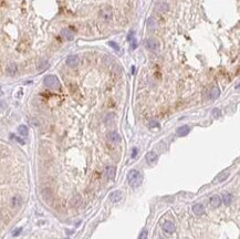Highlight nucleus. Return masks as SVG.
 <instances>
[{
    "label": "nucleus",
    "mask_w": 240,
    "mask_h": 239,
    "mask_svg": "<svg viewBox=\"0 0 240 239\" xmlns=\"http://www.w3.org/2000/svg\"><path fill=\"white\" fill-rule=\"evenodd\" d=\"M18 132H19V134L22 135V136H27L28 133H29V130H28V127L25 125H20L18 127Z\"/></svg>",
    "instance_id": "22"
},
{
    "label": "nucleus",
    "mask_w": 240,
    "mask_h": 239,
    "mask_svg": "<svg viewBox=\"0 0 240 239\" xmlns=\"http://www.w3.org/2000/svg\"><path fill=\"white\" fill-rule=\"evenodd\" d=\"M127 179H128V184L131 185L132 187H138L143 182V175L138 171L132 169L127 175Z\"/></svg>",
    "instance_id": "1"
},
{
    "label": "nucleus",
    "mask_w": 240,
    "mask_h": 239,
    "mask_svg": "<svg viewBox=\"0 0 240 239\" xmlns=\"http://www.w3.org/2000/svg\"><path fill=\"white\" fill-rule=\"evenodd\" d=\"M137 153H138V150H137L136 147H134V148H133V153H132V157L134 158L135 156H136V154H137Z\"/></svg>",
    "instance_id": "28"
},
{
    "label": "nucleus",
    "mask_w": 240,
    "mask_h": 239,
    "mask_svg": "<svg viewBox=\"0 0 240 239\" xmlns=\"http://www.w3.org/2000/svg\"><path fill=\"white\" fill-rule=\"evenodd\" d=\"M48 65H49V62H48L46 60H40L38 62V64H37V68H38L39 71H42V70H44V69L48 68Z\"/></svg>",
    "instance_id": "20"
},
{
    "label": "nucleus",
    "mask_w": 240,
    "mask_h": 239,
    "mask_svg": "<svg viewBox=\"0 0 240 239\" xmlns=\"http://www.w3.org/2000/svg\"><path fill=\"white\" fill-rule=\"evenodd\" d=\"M43 82H44V84H46V86L51 88V89H58L60 86L59 79H58L55 76H52V74L46 76V78H44V80H43Z\"/></svg>",
    "instance_id": "2"
},
{
    "label": "nucleus",
    "mask_w": 240,
    "mask_h": 239,
    "mask_svg": "<svg viewBox=\"0 0 240 239\" xmlns=\"http://www.w3.org/2000/svg\"><path fill=\"white\" fill-rule=\"evenodd\" d=\"M21 204H22V199L19 195H16V196H13V197L11 198V205H12V207H15V208L19 207Z\"/></svg>",
    "instance_id": "17"
},
{
    "label": "nucleus",
    "mask_w": 240,
    "mask_h": 239,
    "mask_svg": "<svg viewBox=\"0 0 240 239\" xmlns=\"http://www.w3.org/2000/svg\"><path fill=\"white\" fill-rule=\"evenodd\" d=\"M138 239H147V230L146 229H143L139 234Z\"/></svg>",
    "instance_id": "24"
},
{
    "label": "nucleus",
    "mask_w": 240,
    "mask_h": 239,
    "mask_svg": "<svg viewBox=\"0 0 240 239\" xmlns=\"http://www.w3.org/2000/svg\"><path fill=\"white\" fill-rule=\"evenodd\" d=\"M189 126L188 125H183L181 126V127H178L176 131V134L178 135V136H186V135L189 133Z\"/></svg>",
    "instance_id": "8"
},
{
    "label": "nucleus",
    "mask_w": 240,
    "mask_h": 239,
    "mask_svg": "<svg viewBox=\"0 0 240 239\" xmlns=\"http://www.w3.org/2000/svg\"><path fill=\"white\" fill-rule=\"evenodd\" d=\"M220 114H221V112H220V110L219 109L212 110V116H214L215 118H218L219 116H220Z\"/></svg>",
    "instance_id": "25"
},
{
    "label": "nucleus",
    "mask_w": 240,
    "mask_h": 239,
    "mask_svg": "<svg viewBox=\"0 0 240 239\" xmlns=\"http://www.w3.org/2000/svg\"><path fill=\"white\" fill-rule=\"evenodd\" d=\"M210 205L212 206V207H219V206L221 205V198L219 197L218 195H214L212 197L210 198Z\"/></svg>",
    "instance_id": "16"
},
{
    "label": "nucleus",
    "mask_w": 240,
    "mask_h": 239,
    "mask_svg": "<svg viewBox=\"0 0 240 239\" xmlns=\"http://www.w3.org/2000/svg\"><path fill=\"white\" fill-rule=\"evenodd\" d=\"M67 64L71 68L76 67L79 64V57L78 55H69L67 58Z\"/></svg>",
    "instance_id": "7"
},
{
    "label": "nucleus",
    "mask_w": 240,
    "mask_h": 239,
    "mask_svg": "<svg viewBox=\"0 0 240 239\" xmlns=\"http://www.w3.org/2000/svg\"><path fill=\"white\" fill-rule=\"evenodd\" d=\"M107 139H109V142L118 144V143H121V141H122V137H121V135L118 134L116 131H111L109 134H107Z\"/></svg>",
    "instance_id": "5"
},
{
    "label": "nucleus",
    "mask_w": 240,
    "mask_h": 239,
    "mask_svg": "<svg viewBox=\"0 0 240 239\" xmlns=\"http://www.w3.org/2000/svg\"><path fill=\"white\" fill-rule=\"evenodd\" d=\"M146 161L149 164L156 162L157 161V154H156L155 152H148L147 154H146Z\"/></svg>",
    "instance_id": "18"
},
{
    "label": "nucleus",
    "mask_w": 240,
    "mask_h": 239,
    "mask_svg": "<svg viewBox=\"0 0 240 239\" xmlns=\"http://www.w3.org/2000/svg\"><path fill=\"white\" fill-rule=\"evenodd\" d=\"M18 71V68H17V64L16 63H10L8 67H7V72L10 76H13Z\"/></svg>",
    "instance_id": "15"
},
{
    "label": "nucleus",
    "mask_w": 240,
    "mask_h": 239,
    "mask_svg": "<svg viewBox=\"0 0 240 239\" xmlns=\"http://www.w3.org/2000/svg\"><path fill=\"white\" fill-rule=\"evenodd\" d=\"M109 199H111V201H113V203H117V201H120L121 199H122V192L115 190V192H113V193H111V195H109Z\"/></svg>",
    "instance_id": "10"
},
{
    "label": "nucleus",
    "mask_w": 240,
    "mask_h": 239,
    "mask_svg": "<svg viewBox=\"0 0 240 239\" xmlns=\"http://www.w3.org/2000/svg\"><path fill=\"white\" fill-rule=\"evenodd\" d=\"M223 200L225 203V205H230L232 201V196L230 194H225L223 197Z\"/></svg>",
    "instance_id": "23"
},
{
    "label": "nucleus",
    "mask_w": 240,
    "mask_h": 239,
    "mask_svg": "<svg viewBox=\"0 0 240 239\" xmlns=\"http://www.w3.org/2000/svg\"><path fill=\"white\" fill-rule=\"evenodd\" d=\"M168 10H169L168 4L163 2V1L157 2V4H156V6H155V11H157L158 13H165V12H167Z\"/></svg>",
    "instance_id": "6"
},
{
    "label": "nucleus",
    "mask_w": 240,
    "mask_h": 239,
    "mask_svg": "<svg viewBox=\"0 0 240 239\" xmlns=\"http://www.w3.org/2000/svg\"><path fill=\"white\" fill-rule=\"evenodd\" d=\"M67 239H69V238H67Z\"/></svg>",
    "instance_id": "31"
},
{
    "label": "nucleus",
    "mask_w": 240,
    "mask_h": 239,
    "mask_svg": "<svg viewBox=\"0 0 240 239\" xmlns=\"http://www.w3.org/2000/svg\"><path fill=\"white\" fill-rule=\"evenodd\" d=\"M115 173H116V169L114 166H107L105 168V174L107 178H111V179H114L115 178Z\"/></svg>",
    "instance_id": "14"
},
{
    "label": "nucleus",
    "mask_w": 240,
    "mask_h": 239,
    "mask_svg": "<svg viewBox=\"0 0 240 239\" xmlns=\"http://www.w3.org/2000/svg\"><path fill=\"white\" fill-rule=\"evenodd\" d=\"M229 176V172H223L220 173L218 176H217V182H219V183H221V182H225V180L227 179V177Z\"/></svg>",
    "instance_id": "21"
},
{
    "label": "nucleus",
    "mask_w": 240,
    "mask_h": 239,
    "mask_svg": "<svg viewBox=\"0 0 240 239\" xmlns=\"http://www.w3.org/2000/svg\"><path fill=\"white\" fill-rule=\"evenodd\" d=\"M100 17H101V19L104 21V22L111 21L112 18H113V10H112V8L109 7V6L103 7V8L101 9V11H100Z\"/></svg>",
    "instance_id": "3"
},
{
    "label": "nucleus",
    "mask_w": 240,
    "mask_h": 239,
    "mask_svg": "<svg viewBox=\"0 0 240 239\" xmlns=\"http://www.w3.org/2000/svg\"><path fill=\"white\" fill-rule=\"evenodd\" d=\"M163 229H164L166 232L172 234V232L175 231V225H174L172 222H165L164 225H163Z\"/></svg>",
    "instance_id": "13"
},
{
    "label": "nucleus",
    "mask_w": 240,
    "mask_h": 239,
    "mask_svg": "<svg viewBox=\"0 0 240 239\" xmlns=\"http://www.w3.org/2000/svg\"><path fill=\"white\" fill-rule=\"evenodd\" d=\"M109 46H113V48H114V49H115V50H120V48H118V46H117V44H116V43H115V42L111 41V42H109Z\"/></svg>",
    "instance_id": "27"
},
{
    "label": "nucleus",
    "mask_w": 240,
    "mask_h": 239,
    "mask_svg": "<svg viewBox=\"0 0 240 239\" xmlns=\"http://www.w3.org/2000/svg\"><path fill=\"white\" fill-rule=\"evenodd\" d=\"M193 211L194 214H196L197 216H202V214H205V207L202 204H196L193 207Z\"/></svg>",
    "instance_id": "11"
},
{
    "label": "nucleus",
    "mask_w": 240,
    "mask_h": 239,
    "mask_svg": "<svg viewBox=\"0 0 240 239\" xmlns=\"http://www.w3.org/2000/svg\"><path fill=\"white\" fill-rule=\"evenodd\" d=\"M21 230H22V228H18V229H16L15 232H13V236H18L19 234H20V231Z\"/></svg>",
    "instance_id": "29"
},
{
    "label": "nucleus",
    "mask_w": 240,
    "mask_h": 239,
    "mask_svg": "<svg viewBox=\"0 0 240 239\" xmlns=\"http://www.w3.org/2000/svg\"><path fill=\"white\" fill-rule=\"evenodd\" d=\"M145 48L151 52H157L160 50V42L155 38H149L145 41Z\"/></svg>",
    "instance_id": "4"
},
{
    "label": "nucleus",
    "mask_w": 240,
    "mask_h": 239,
    "mask_svg": "<svg viewBox=\"0 0 240 239\" xmlns=\"http://www.w3.org/2000/svg\"><path fill=\"white\" fill-rule=\"evenodd\" d=\"M61 36H62L65 40H72L73 37H74V33H73V31H72L71 29L65 28V29H63L61 31Z\"/></svg>",
    "instance_id": "9"
},
{
    "label": "nucleus",
    "mask_w": 240,
    "mask_h": 239,
    "mask_svg": "<svg viewBox=\"0 0 240 239\" xmlns=\"http://www.w3.org/2000/svg\"><path fill=\"white\" fill-rule=\"evenodd\" d=\"M146 25H147L148 29H155L157 27V21L155 20V18H148L146 21Z\"/></svg>",
    "instance_id": "19"
},
{
    "label": "nucleus",
    "mask_w": 240,
    "mask_h": 239,
    "mask_svg": "<svg viewBox=\"0 0 240 239\" xmlns=\"http://www.w3.org/2000/svg\"><path fill=\"white\" fill-rule=\"evenodd\" d=\"M13 139H16V141H18V142L20 143V144H25V142H23V141H22L21 139H19V137H16V136H12Z\"/></svg>",
    "instance_id": "30"
},
{
    "label": "nucleus",
    "mask_w": 240,
    "mask_h": 239,
    "mask_svg": "<svg viewBox=\"0 0 240 239\" xmlns=\"http://www.w3.org/2000/svg\"><path fill=\"white\" fill-rule=\"evenodd\" d=\"M220 95V90H219L218 86H212L209 91V99L211 100H216L217 97Z\"/></svg>",
    "instance_id": "12"
},
{
    "label": "nucleus",
    "mask_w": 240,
    "mask_h": 239,
    "mask_svg": "<svg viewBox=\"0 0 240 239\" xmlns=\"http://www.w3.org/2000/svg\"><path fill=\"white\" fill-rule=\"evenodd\" d=\"M149 127H151V129H153V127H160V123L157 121H154V120H153V121L149 122Z\"/></svg>",
    "instance_id": "26"
}]
</instances>
